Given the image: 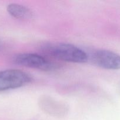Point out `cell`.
<instances>
[{
    "instance_id": "6da1fadb",
    "label": "cell",
    "mask_w": 120,
    "mask_h": 120,
    "mask_svg": "<svg viewBox=\"0 0 120 120\" xmlns=\"http://www.w3.org/2000/svg\"><path fill=\"white\" fill-rule=\"evenodd\" d=\"M44 50L52 57L65 62L83 63L88 61V56L84 50L69 43H55L46 45Z\"/></svg>"
},
{
    "instance_id": "7a4b0ae2",
    "label": "cell",
    "mask_w": 120,
    "mask_h": 120,
    "mask_svg": "<svg viewBox=\"0 0 120 120\" xmlns=\"http://www.w3.org/2000/svg\"><path fill=\"white\" fill-rule=\"evenodd\" d=\"M28 73L18 69L0 71V91L17 89L27 85L32 81Z\"/></svg>"
},
{
    "instance_id": "3957f363",
    "label": "cell",
    "mask_w": 120,
    "mask_h": 120,
    "mask_svg": "<svg viewBox=\"0 0 120 120\" xmlns=\"http://www.w3.org/2000/svg\"><path fill=\"white\" fill-rule=\"evenodd\" d=\"M13 61L18 65L44 71L56 70L59 66L44 56L31 53L17 54L14 57Z\"/></svg>"
},
{
    "instance_id": "277c9868",
    "label": "cell",
    "mask_w": 120,
    "mask_h": 120,
    "mask_svg": "<svg viewBox=\"0 0 120 120\" xmlns=\"http://www.w3.org/2000/svg\"><path fill=\"white\" fill-rule=\"evenodd\" d=\"M91 59L94 64L108 70H120V55L108 50H98L93 53Z\"/></svg>"
},
{
    "instance_id": "5b68a950",
    "label": "cell",
    "mask_w": 120,
    "mask_h": 120,
    "mask_svg": "<svg viewBox=\"0 0 120 120\" xmlns=\"http://www.w3.org/2000/svg\"><path fill=\"white\" fill-rule=\"evenodd\" d=\"M7 10L12 16L20 19H29L34 16V12L30 8L18 4H9Z\"/></svg>"
},
{
    "instance_id": "8992f818",
    "label": "cell",
    "mask_w": 120,
    "mask_h": 120,
    "mask_svg": "<svg viewBox=\"0 0 120 120\" xmlns=\"http://www.w3.org/2000/svg\"><path fill=\"white\" fill-rule=\"evenodd\" d=\"M40 104L44 110L50 114L57 116L60 114L61 116V114L66 112V108L64 105L51 98L45 97L41 98Z\"/></svg>"
},
{
    "instance_id": "52a82bcc",
    "label": "cell",
    "mask_w": 120,
    "mask_h": 120,
    "mask_svg": "<svg viewBox=\"0 0 120 120\" xmlns=\"http://www.w3.org/2000/svg\"><path fill=\"white\" fill-rule=\"evenodd\" d=\"M0 46H1V41H0Z\"/></svg>"
}]
</instances>
